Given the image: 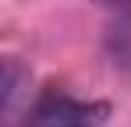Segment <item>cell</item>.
Listing matches in <instances>:
<instances>
[{"label":"cell","instance_id":"cell-2","mask_svg":"<svg viewBox=\"0 0 131 127\" xmlns=\"http://www.w3.org/2000/svg\"><path fill=\"white\" fill-rule=\"evenodd\" d=\"M106 49H110V57H113L117 67H128L131 71V0H121L117 18L110 21Z\"/></svg>","mask_w":131,"mask_h":127},{"label":"cell","instance_id":"cell-1","mask_svg":"<svg viewBox=\"0 0 131 127\" xmlns=\"http://www.w3.org/2000/svg\"><path fill=\"white\" fill-rule=\"evenodd\" d=\"M106 120L103 103H82L60 92H50L25 113V127H99Z\"/></svg>","mask_w":131,"mask_h":127}]
</instances>
